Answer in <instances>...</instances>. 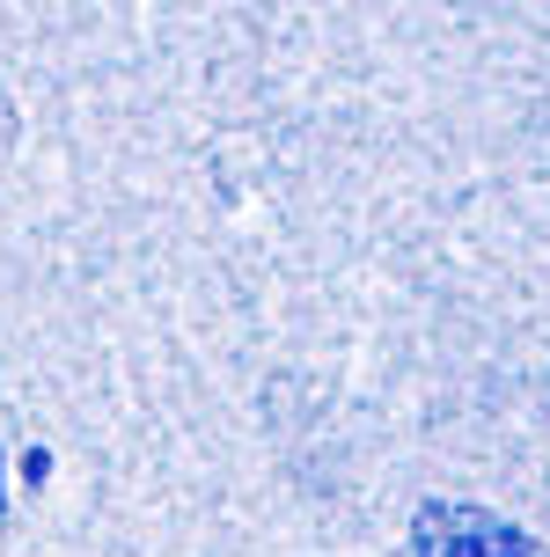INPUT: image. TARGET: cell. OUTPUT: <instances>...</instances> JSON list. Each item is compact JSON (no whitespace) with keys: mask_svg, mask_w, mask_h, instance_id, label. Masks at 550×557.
I'll return each mask as SVG.
<instances>
[{"mask_svg":"<svg viewBox=\"0 0 550 557\" xmlns=\"http://www.w3.org/2000/svg\"><path fill=\"white\" fill-rule=\"evenodd\" d=\"M418 557H536L506 521H485V513H433L418 521Z\"/></svg>","mask_w":550,"mask_h":557,"instance_id":"cell-1","label":"cell"}]
</instances>
